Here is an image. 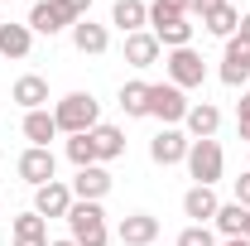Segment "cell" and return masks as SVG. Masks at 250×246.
I'll list each match as a JSON object with an SVG mask.
<instances>
[{"label":"cell","mask_w":250,"mask_h":246,"mask_svg":"<svg viewBox=\"0 0 250 246\" xmlns=\"http://www.w3.org/2000/svg\"><path fill=\"white\" fill-rule=\"evenodd\" d=\"M202 25H207V34H217V39H231V34L241 29V10H236V5L226 0V5H221V10H212V15L202 20Z\"/></svg>","instance_id":"obj_24"},{"label":"cell","mask_w":250,"mask_h":246,"mask_svg":"<svg viewBox=\"0 0 250 246\" xmlns=\"http://www.w3.org/2000/svg\"><path fill=\"white\" fill-rule=\"evenodd\" d=\"M53 121H58L62 135H87V130L101 125V101H96L92 92H67L58 106H53Z\"/></svg>","instance_id":"obj_1"},{"label":"cell","mask_w":250,"mask_h":246,"mask_svg":"<svg viewBox=\"0 0 250 246\" xmlns=\"http://www.w3.org/2000/svg\"><path fill=\"white\" fill-rule=\"evenodd\" d=\"M67 232H72V242H77V246H106V242H111V227H106L101 203H72V213H67Z\"/></svg>","instance_id":"obj_2"},{"label":"cell","mask_w":250,"mask_h":246,"mask_svg":"<svg viewBox=\"0 0 250 246\" xmlns=\"http://www.w3.org/2000/svg\"><path fill=\"white\" fill-rule=\"evenodd\" d=\"M188 174L197 179V184L217 188V179L226 174V150H221V140H192V150H188Z\"/></svg>","instance_id":"obj_3"},{"label":"cell","mask_w":250,"mask_h":246,"mask_svg":"<svg viewBox=\"0 0 250 246\" xmlns=\"http://www.w3.org/2000/svg\"><path fill=\"white\" fill-rule=\"evenodd\" d=\"M10 97H15L24 111H48V82H43L39 73H24V77L10 87Z\"/></svg>","instance_id":"obj_17"},{"label":"cell","mask_w":250,"mask_h":246,"mask_svg":"<svg viewBox=\"0 0 250 246\" xmlns=\"http://www.w3.org/2000/svg\"><path fill=\"white\" fill-rule=\"evenodd\" d=\"M236 125H241V140L250 145V92H241V101H236Z\"/></svg>","instance_id":"obj_30"},{"label":"cell","mask_w":250,"mask_h":246,"mask_svg":"<svg viewBox=\"0 0 250 246\" xmlns=\"http://www.w3.org/2000/svg\"><path fill=\"white\" fill-rule=\"evenodd\" d=\"M217 208H221V198H217V188H207V184H192L183 193V213L197 222V227H207L212 217H217Z\"/></svg>","instance_id":"obj_15"},{"label":"cell","mask_w":250,"mask_h":246,"mask_svg":"<svg viewBox=\"0 0 250 246\" xmlns=\"http://www.w3.org/2000/svg\"><path fill=\"white\" fill-rule=\"evenodd\" d=\"M77 20H82V15H77L67 0H39V5L29 10V20H24V25H29L34 34H48V39H53V34H62V29L72 34Z\"/></svg>","instance_id":"obj_4"},{"label":"cell","mask_w":250,"mask_h":246,"mask_svg":"<svg viewBox=\"0 0 250 246\" xmlns=\"http://www.w3.org/2000/svg\"><path fill=\"white\" fill-rule=\"evenodd\" d=\"M15 246H48V237H15Z\"/></svg>","instance_id":"obj_33"},{"label":"cell","mask_w":250,"mask_h":246,"mask_svg":"<svg viewBox=\"0 0 250 246\" xmlns=\"http://www.w3.org/2000/svg\"><path fill=\"white\" fill-rule=\"evenodd\" d=\"M15 169H20V179H24L29 188H43V184H53V179H58V154L43 150V145H29V150L20 154V164H15Z\"/></svg>","instance_id":"obj_7"},{"label":"cell","mask_w":250,"mask_h":246,"mask_svg":"<svg viewBox=\"0 0 250 246\" xmlns=\"http://www.w3.org/2000/svg\"><path fill=\"white\" fill-rule=\"evenodd\" d=\"M188 10H192V0H154V5H149V20H164V15L188 20Z\"/></svg>","instance_id":"obj_28"},{"label":"cell","mask_w":250,"mask_h":246,"mask_svg":"<svg viewBox=\"0 0 250 246\" xmlns=\"http://www.w3.org/2000/svg\"><path fill=\"white\" fill-rule=\"evenodd\" d=\"M10 227H15V237H48V222L34 213V208H29V213H20Z\"/></svg>","instance_id":"obj_27"},{"label":"cell","mask_w":250,"mask_h":246,"mask_svg":"<svg viewBox=\"0 0 250 246\" xmlns=\"http://www.w3.org/2000/svg\"><path fill=\"white\" fill-rule=\"evenodd\" d=\"M226 87H241V82H250V44L241 39V34H231L226 39V53H221V73H217Z\"/></svg>","instance_id":"obj_9"},{"label":"cell","mask_w":250,"mask_h":246,"mask_svg":"<svg viewBox=\"0 0 250 246\" xmlns=\"http://www.w3.org/2000/svg\"><path fill=\"white\" fill-rule=\"evenodd\" d=\"M92 135V145H96V164H111V159H121L125 154V130L121 125H96V130H87Z\"/></svg>","instance_id":"obj_21"},{"label":"cell","mask_w":250,"mask_h":246,"mask_svg":"<svg viewBox=\"0 0 250 246\" xmlns=\"http://www.w3.org/2000/svg\"><path fill=\"white\" fill-rule=\"evenodd\" d=\"M72 49H77V53H87V58H101V53L111 49V34H106V25L77 20V25H72Z\"/></svg>","instance_id":"obj_16"},{"label":"cell","mask_w":250,"mask_h":246,"mask_svg":"<svg viewBox=\"0 0 250 246\" xmlns=\"http://www.w3.org/2000/svg\"><path fill=\"white\" fill-rule=\"evenodd\" d=\"M221 5H226V0H192V10H197V15H202V20H207V15H212V10H221Z\"/></svg>","instance_id":"obj_32"},{"label":"cell","mask_w":250,"mask_h":246,"mask_svg":"<svg viewBox=\"0 0 250 246\" xmlns=\"http://www.w3.org/2000/svg\"><path fill=\"white\" fill-rule=\"evenodd\" d=\"M29 49H34V29L29 25H0V58H29Z\"/></svg>","instance_id":"obj_20"},{"label":"cell","mask_w":250,"mask_h":246,"mask_svg":"<svg viewBox=\"0 0 250 246\" xmlns=\"http://www.w3.org/2000/svg\"><path fill=\"white\" fill-rule=\"evenodd\" d=\"M67 5H72V10L82 15V20H87V10H92V0H67Z\"/></svg>","instance_id":"obj_34"},{"label":"cell","mask_w":250,"mask_h":246,"mask_svg":"<svg viewBox=\"0 0 250 246\" xmlns=\"http://www.w3.org/2000/svg\"><path fill=\"white\" fill-rule=\"evenodd\" d=\"M183 125H188V140H217L221 111L212 106V101H192V106H188V116H183Z\"/></svg>","instance_id":"obj_13"},{"label":"cell","mask_w":250,"mask_h":246,"mask_svg":"<svg viewBox=\"0 0 250 246\" xmlns=\"http://www.w3.org/2000/svg\"><path fill=\"white\" fill-rule=\"evenodd\" d=\"M217 246H250L246 237H226V242H217Z\"/></svg>","instance_id":"obj_36"},{"label":"cell","mask_w":250,"mask_h":246,"mask_svg":"<svg viewBox=\"0 0 250 246\" xmlns=\"http://www.w3.org/2000/svg\"><path fill=\"white\" fill-rule=\"evenodd\" d=\"M53 135H58L53 111H24V140H29V145H43V150H48Z\"/></svg>","instance_id":"obj_22"},{"label":"cell","mask_w":250,"mask_h":246,"mask_svg":"<svg viewBox=\"0 0 250 246\" xmlns=\"http://www.w3.org/2000/svg\"><path fill=\"white\" fill-rule=\"evenodd\" d=\"M164 73H168V82H173V87H183V92L207 82V63H202L197 49H173V53L164 58Z\"/></svg>","instance_id":"obj_6"},{"label":"cell","mask_w":250,"mask_h":246,"mask_svg":"<svg viewBox=\"0 0 250 246\" xmlns=\"http://www.w3.org/2000/svg\"><path fill=\"white\" fill-rule=\"evenodd\" d=\"M241 237H246V242H250V217H246V232H241Z\"/></svg>","instance_id":"obj_38"},{"label":"cell","mask_w":250,"mask_h":246,"mask_svg":"<svg viewBox=\"0 0 250 246\" xmlns=\"http://www.w3.org/2000/svg\"><path fill=\"white\" fill-rule=\"evenodd\" d=\"M67 159H72L77 169L96 164V145H92V135H72V140H67Z\"/></svg>","instance_id":"obj_26"},{"label":"cell","mask_w":250,"mask_h":246,"mask_svg":"<svg viewBox=\"0 0 250 246\" xmlns=\"http://www.w3.org/2000/svg\"><path fill=\"white\" fill-rule=\"evenodd\" d=\"M0 25H5V15H0Z\"/></svg>","instance_id":"obj_39"},{"label":"cell","mask_w":250,"mask_h":246,"mask_svg":"<svg viewBox=\"0 0 250 246\" xmlns=\"http://www.w3.org/2000/svg\"><path fill=\"white\" fill-rule=\"evenodd\" d=\"M164 44L154 39V29H140V34H125V63L130 68H154Z\"/></svg>","instance_id":"obj_14"},{"label":"cell","mask_w":250,"mask_h":246,"mask_svg":"<svg viewBox=\"0 0 250 246\" xmlns=\"http://www.w3.org/2000/svg\"><path fill=\"white\" fill-rule=\"evenodd\" d=\"M116 242H121V246H149V242H159V217L154 213H130V217H121Z\"/></svg>","instance_id":"obj_12"},{"label":"cell","mask_w":250,"mask_h":246,"mask_svg":"<svg viewBox=\"0 0 250 246\" xmlns=\"http://www.w3.org/2000/svg\"><path fill=\"white\" fill-rule=\"evenodd\" d=\"M0 5H5V0H0Z\"/></svg>","instance_id":"obj_40"},{"label":"cell","mask_w":250,"mask_h":246,"mask_svg":"<svg viewBox=\"0 0 250 246\" xmlns=\"http://www.w3.org/2000/svg\"><path fill=\"white\" fill-rule=\"evenodd\" d=\"M188 92L183 87H173V82H149V116L154 121H164V125H178L188 116Z\"/></svg>","instance_id":"obj_5"},{"label":"cell","mask_w":250,"mask_h":246,"mask_svg":"<svg viewBox=\"0 0 250 246\" xmlns=\"http://www.w3.org/2000/svg\"><path fill=\"white\" fill-rule=\"evenodd\" d=\"M236 34H241V39L250 44V15H241V29H236Z\"/></svg>","instance_id":"obj_35"},{"label":"cell","mask_w":250,"mask_h":246,"mask_svg":"<svg viewBox=\"0 0 250 246\" xmlns=\"http://www.w3.org/2000/svg\"><path fill=\"white\" fill-rule=\"evenodd\" d=\"M246 217H250V208H241V203L231 198V203H221V208H217L212 227H217L221 237H241V232H246Z\"/></svg>","instance_id":"obj_23"},{"label":"cell","mask_w":250,"mask_h":246,"mask_svg":"<svg viewBox=\"0 0 250 246\" xmlns=\"http://www.w3.org/2000/svg\"><path fill=\"white\" fill-rule=\"evenodd\" d=\"M106 193H111V169H106V164L77 169V179H72V198H77V203H101Z\"/></svg>","instance_id":"obj_11"},{"label":"cell","mask_w":250,"mask_h":246,"mask_svg":"<svg viewBox=\"0 0 250 246\" xmlns=\"http://www.w3.org/2000/svg\"><path fill=\"white\" fill-rule=\"evenodd\" d=\"M121 111L125 116H149V82H121Z\"/></svg>","instance_id":"obj_25"},{"label":"cell","mask_w":250,"mask_h":246,"mask_svg":"<svg viewBox=\"0 0 250 246\" xmlns=\"http://www.w3.org/2000/svg\"><path fill=\"white\" fill-rule=\"evenodd\" d=\"M111 25L121 34H140L149 25V5H145V0H116V5H111Z\"/></svg>","instance_id":"obj_19"},{"label":"cell","mask_w":250,"mask_h":246,"mask_svg":"<svg viewBox=\"0 0 250 246\" xmlns=\"http://www.w3.org/2000/svg\"><path fill=\"white\" fill-rule=\"evenodd\" d=\"M236 203H241V208H250V169L236 179Z\"/></svg>","instance_id":"obj_31"},{"label":"cell","mask_w":250,"mask_h":246,"mask_svg":"<svg viewBox=\"0 0 250 246\" xmlns=\"http://www.w3.org/2000/svg\"><path fill=\"white\" fill-rule=\"evenodd\" d=\"M188 150H192V140H188V130H178V125H164L154 140H149V159L154 164H183L188 159Z\"/></svg>","instance_id":"obj_8"},{"label":"cell","mask_w":250,"mask_h":246,"mask_svg":"<svg viewBox=\"0 0 250 246\" xmlns=\"http://www.w3.org/2000/svg\"><path fill=\"white\" fill-rule=\"evenodd\" d=\"M48 246H77V242H72V237H62V242H48Z\"/></svg>","instance_id":"obj_37"},{"label":"cell","mask_w":250,"mask_h":246,"mask_svg":"<svg viewBox=\"0 0 250 246\" xmlns=\"http://www.w3.org/2000/svg\"><path fill=\"white\" fill-rule=\"evenodd\" d=\"M178 246H217V232L192 222V227H183V232H178Z\"/></svg>","instance_id":"obj_29"},{"label":"cell","mask_w":250,"mask_h":246,"mask_svg":"<svg viewBox=\"0 0 250 246\" xmlns=\"http://www.w3.org/2000/svg\"><path fill=\"white\" fill-rule=\"evenodd\" d=\"M149 29H154V39L173 53V49H192V25L188 20H173V15H164V20H149Z\"/></svg>","instance_id":"obj_18"},{"label":"cell","mask_w":250,"mask_h":246,"mask_svg":"<svg viewBox=\"0 0 250 246\" xmlns=\"http://www.w3.org/2000/svg\"><path fill=\"white\" fill-rule=\"evenodd\" d=\"M72 203H77V198H72V184H58V179H53V184L34 188V213L43 217V222H48V217H67Z\"/></svg>","instance_id":"obj_10"}]
</instances>
